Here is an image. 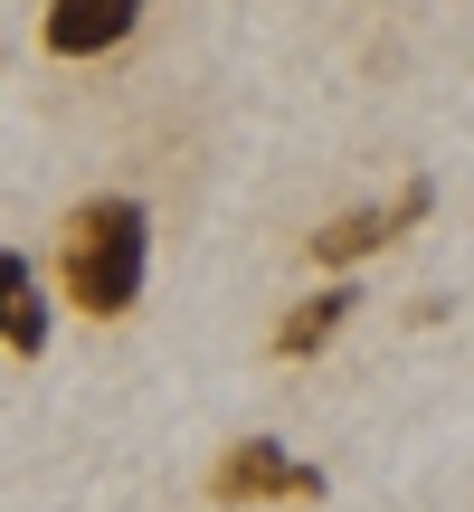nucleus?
I'll return each mask as SVG.
<instances>
[{"instance_id":"nucleus-1","label":"nucleus","mask_w":474,"mask_h":512,"mask_svg":"<svg viewBox=\"0 0 474 512\" xmlns=\"http://www.w3.org/2000/svg\"><path fill=\"white\" fill-rule=\"evenodd\" d=\"M143 275H152V219L133 190H95V200L67 209L57 228V294L95 323H124L143 304Z\"/></svg>"},{"instance_id":"nucleus-2","label":"nucleus","mask_w":474,"mask_h":512,"mask_svg":"<svg viewBox=\"0 0 474 512\" xmlns=\"http://www.w3.org/2000/svg\"><path fill=\"white\" fill-rule=\"evenodd\" d=\"M427 209H437V181H427V171H408L399 190H389V200H361V209H342V219H323L313 228V266H361V256H380V247H399L408 228L427 219Z\"/></svg>"},{"instance_id":"nucleus-3","label":"nucleus","mask_w":474,"mask_h":512,"mask_svg":"<svg viewBox=\"0 0 474 512\" xmlns=\"http://www.w3.org/2000/svg\"><path fill=\"white\" fill-rule=\"evenodd\" d=\"M209 494H219V503H285V494L294 503H323L332 475H323V465H304V456H285L275 437H237L228 456L209 465Z\"/></svg>"},{"instance_id":"nucleus-4","label":"nucleus","mask_w":474,"mask_h":512,"mask_svg":"<svg viewBox=\"0 0 474 512\" xmlns=\"http://www.w3.org/2000/svg\"><path fill=\"white\" fill-rule=\"evenodd\" d=\"M133 29H143V0H48V10H38L48 57H105V48H124Z\"/></svg>"},{"instance_id":"nucleus-5","label":"nucleus","mask_w":474,"mask_h":512,"mask_svg":"<svg viewBox=\"0 0 474 512\" xmlns=\"http://www.w3.org/2000/svg\"><path fill=\"white\" fill-rule=\"evenodd\" d=\"M48 332H57V304H48V285H38V266H29L19 247H0V351L38 361Z\"/></svg>"},{"instance_id":"nucleus-6","label":"nucleus","mask_w":474,"mask_h":512,"mask_svg":"<svg viewBox=\"0 0 474 512\" xmlns=\"http://www.w3.org/2000/svg\"><path fill=\"white\" fill-rule=\"evenodd\" d=\"M351 313H361V285H323V294H304V304H285V323H275V361H313Z\"/></svg>"}]
</instances>
